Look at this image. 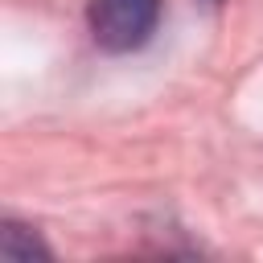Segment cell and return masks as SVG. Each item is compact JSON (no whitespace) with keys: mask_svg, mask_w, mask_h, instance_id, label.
Returning a JSON list of instances; mask_svg holds the SVG:
<instances>
[{"mask_svg":"<svg viewBox=\"0 0 263 263\" xmlns=\"http://www.w3.org/2000/svg\"><path fill=\"white\" fill-rule=\"evenodd\" d=\"M86 21L107 53H132L152 37L160 21V0H90Z\"/></svg>","mask_w":263,"mask_h":263,"instance_id":"obj_1","label":"cell"},{"mask_svg":"<svg viewBox=\"0 0 263 263\" xmlns=\"http://www.w3.org/2000/svg\"><path fill=\"white\" fill-rule=\"evenodd\" d=\"M33 255L49 259V247L37 234H29L25 226L4 222V230H0V259H8V263H33Z\"/></svg>","mask_w":263,"mask_h":263,"instance_id":"obj_2","label":"cell"}]
</instances>
